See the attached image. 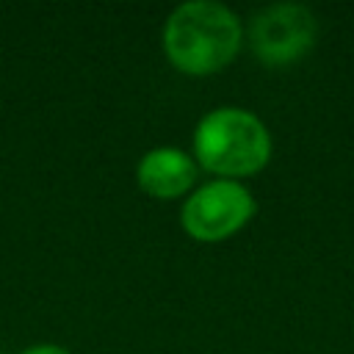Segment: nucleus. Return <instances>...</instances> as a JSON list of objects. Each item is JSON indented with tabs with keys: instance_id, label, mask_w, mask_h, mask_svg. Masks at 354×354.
I'll use <instances>...</instances> for the list:
<instances>
[{
	"instance_id": "obj_1",
	"label": "nucleus",
	"mask_w": 354,
	"mask_h": 354,
	"mask_svg": "<svg viewBox=\"0 0 354 354\" xmlns=\"http://www.w3.org/2000/svg\"><path fill=\"white\" fill-rule=\"evenodd\" d=\"M243 28L235 11L213 0H188L177 6L163 30L171 64L188 75L224 69L241 50Z\"/></svg>"
},
{
	"instance_id": "obj_2",
	"label": "nucleus",
	"mask_w": 354,
	"mask_h": 354,
	"mask_svg": "<svg viewBox=\"0 0 354 354\" xmlns=\"http://www.w3.org/2000/svg\"><path fill=\"white\" fill-rule=\"evenodd\" d=\"M194 152L205 169L221 177H246L268 163L271 136L254 113L243 108H216L196 124Z\"/></svg>"
},
{
	"instance_id": "obj_3",
	"label": "nucleus",
	"mask_w": 354,
	"mask_h": 354,
	"mask_svg": "<svg viewBox=\"0 0 354 354\" xmlns=\"http://www.w3.org/2000/svg\"><path fill=\"white\" fill-rule=\"evenodd\" d=\"M318 33L313 11L301 3H274L249 22V44L268 66H285L310 53Z\"/></svg>"
},
{
	"instance_id": "obj_4",
	"label": "nucleus",
	"mask_w": 354,
	"mask_h": 354,
	"mask_svg": "<svg viewBox=\"0 0 354 354\" xmlns=\"http://www.w3.org/2000/svg\"><path fill=\"white\" fill-rule=\"evenodd\" d=\"M254 216V196L238 180H213L196 188L183 207V227L196 241H221Z\"/></svg>"
},
{
	"instance_id": "obj_5",
	"label": "nucleus",
	"mask_w": 354,
	"mask_h": 354,
	"mask_svg": "<svg viewBox=\"0 0 354 354\" xmlns=\"http://www.w3.org/2000/svg\"><path fill=\"white\" fill-rule=\"evenodd\" d=\"M138 185L155 199H174L185 194L196 180V163L191 155L174 147L149 149L138 163Z\"/></svg>"
},
{
	"instance_id": "obj_6",
	"label": "nucleus",
	"mask_w": 354,
	"mask_h": 354,
	"mask_svg": "<svg viewBox=\"0 0 354 354\" xmlns=\"http://www.w3.org/2000/svg\"><path fill=\"white\" fill-rule=\"evenodd\" d=\"M22 354H69V351L61 348V346H53V343H41V346H30V348H25Z\"/></svg>"
}]
</instances>
